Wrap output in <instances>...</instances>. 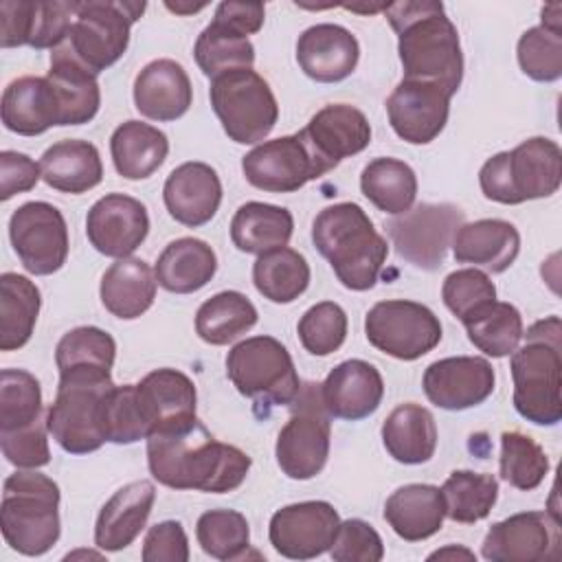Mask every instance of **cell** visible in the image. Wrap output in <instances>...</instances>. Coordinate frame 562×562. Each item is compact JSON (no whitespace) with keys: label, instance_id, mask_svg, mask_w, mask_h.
Here are the masks:
<instances>
[{"label":"cell","instance_id":"obj_17","mask_svg":"<svg viewBox=\"0 0 562 562\" xmlns=\"http://www.w3.org/2000/svg\"><path fill=\"white\" fill-rule=\"evenodd\" d=\"M560 553V522L547 512H520L494 522L481 555L492 562H544Z\"/></svg>","mask_w":562,"mask_h":562},{"label":"cell","instance_id":"obj_56","mask_svg":"<svg viewBox=\"0 0 562 562\" xmlns=\"http://www.w3.org/2000/svg\"><path fill=\"white\" fill-rule=\"evenodd\" d=\"M143 562H187L189 540L178 520H162L149 527L143 540Z\"/></svg>","mask_w":562,"mask_h":562},{"label":"cell","instance_id":"obj_30","mask_svg":"<svg viewBox=\"0 0 562 562\" xmlns=\"http://www.w3.org/2000/svg\"><path fill=\"white\" fill-rule=\"evenodd\" d=\"M452 255L459 263H474L487 272H505L520 252V235L512 222H463L452 237Z\"/></svg>","mask_w":562,"mask_h":562},{"label":"cell","instance_id":"obj_34","mask_svg":"<svg viewBox=\"0 0 562 562\" xmlns=\"http://www.w3.org/2000/svg\"><path fill=\"white\" fill-rule=\"evenodd\" d=\"M217 270L215 250L195 237H180L165 246L156 261V281L173 294H191L204 288Z\"/></svg>","mask_w":562,"mask_h":562},{"label":"cell","instance_id":"obj_29","mask_svg":"<svg viewBox=\"0 0 562 562\" xmlns=\"http://www.w3.org/2000/svg\"><path fill=\"white\" fill-rule=\"evenodd\" d=\"M2 123L20 136L44 134L61 125V108L53 83L46 77H18L2 92Z\"/></svg>","mask_w":562,"mask_h":562},{"label":"cell","instance_id":"obj_55","mask_svg":"<svg viewBox=\"0 0 562 562\" xmlns=\"http://www.w3.org/2000/svg\"><path fill=\"white\" fill-rule=\"evenodd\" d=\"M46 422H35L26 428L0 432V446L4 459L22 470H35L50 461L48 439H46Z\"/></svg>","mask_w":562,"mask_h":562},{"label":"cell","instance_id":"obj_27","mask_svg":"<svg viewBox=\"0 0 562 562\" xmlns=\"http://www.w3.org/2000/svg\"><path fill=\"white\" fill-rule=\"evenodd\" d=\"M191 101V79L173 59H154L134 79V105L151 121H176L187 114Z\"/></svg>","mask_w":562,"mask_h":562},{"label":"cell","instance_id":"obj_5","mask_svg":"<svg viewBox=\"0 0 562 562\" xmlns=\"http://www.w3.org/2000/svg\"><path fill=\"white\" fill-rule=\"evenodd\" d=\"M2 536L22 555H44L59 540V487L40 472L22 470L4 479L0 505Z\"/></svg>","mask_w":562,"mask_h":562},{"label":"cell","instance_id":"obj_50","mask_svg":"<svg viewBox=\"0 0 562 562\" xmlns=\"http://www.w3.org/2000/svg\"><path fill=\"white\" fill-rule=\"evenodd\" d=\"M520 70L533 81H555L562 77V29L531 26L518 40Z\"/></svg>","mask_w":562,"mask_h":562},{"label":"cell","instance_id":"obj_25","mask_svg":"<svg viewBox=\"0 0 562 562\" xmlns=\"http://www.w3.org/2000/svg\"><path fill=\"white\" fill-rule=\"evenodd\" d=\"M162 200L176 222L189 228H198L211 222L220 209V176L206 162H182L167 176L162 187Z\"/></svg>","mask_w":562,"mask_h":562},{"label":"cell","instance_id":"obj_28","mask_svg":"<svg viewBox=\"0 0 562 562\" xmlns=\"http://www.w3.org/2000/svg\"><path fill=\"white\" fill-rule=\"evenodd\" d=\"M156 501L151 481H132L119 487L101 507L94 525V544L103 551L130 547L143 531Z\"/></svg>","mask_w":562,"mask_h":562},{"label":"cell","instance_id":"obj_2","mask_svg":"<svg viewBox=\"0 0 562 562\" xmlns=\"http://www.w3.org/2000/svg\"><path fill=\"white\" fill-rule=\"evenodd\" d=\"M397 33L404 79L437 83L454 94L463 79L459 31L437 0H404L384 7Z\"/></svg>","mask_w":562,"mask_h":562},{"label":"cell","instance_id":"obj_45","mask_svg":"<svg viewBox=\"0 0 562 562\" xmlns=\"http://www.w3.org/2000/svg\"><path fill=\"white\" fill-rule=\"evenodd\" d=\"M193 55L200 70L211 79L228 70L252 68L255 64V46L248 35L217 18L198 35Z\"/></svg>","mask_w":562,"mask_h":562},{"label":"cell","instance_id":"obj_4","mask_svg":"<svg viewBox=\"0 0 562 562\" xmlns=\"http://www.w3.org/2000/svg\"><path fill=\"white\" fill-rule=\"evenodd\" d=\"M525 345L509 360L514 408L536 426H555L562 419V323L558 316L533 323Z\"/></svg>","mask_w":562,"mask_h":562},{"label":"cell","instance_id":"obj_51","mask_svg":"<svg viewBox=\"0 0 562 562\" xmlns=\"http://www.w3.org/2000/svg\"><path fill=\"white\" fill-rule=\"evenodd\" d=\"M101 428L105 441L110 443H134L149 437L136 404V384H114L103 395Z\"/></svg>","mask_w":562,"mask_h":562},{"label":"cell","instance_id":"obj_58","mask_svg":"<svg viewBox=\"0 0 562 562\" xmlns=\"http://www.w3.org/2000/svg\"><path fill=\"white\" fill-rule=\"evenodd\" d=\"M263 15L266 9L261 2H220L213 18L235 26L246 35H252L263 26Z\"/></svg>","mask_w":562,"mask_h":562},{"label":"cell","instance_id":"obj_52","mask_svg":"<svg viewBox=\"0 0 562 562\" xmlns=\"http://www.w3.org/2000/svg\"><path fill=\"white\" fill-rule=\"evenodd\" d=\"M299 340L312 356H329L347 338V314L334 301L312 305L296 325Z\"/></svg>","mask_w":562,"mask_h":562},{"label":"cell","instance_id":"obj_20","mask_svg":"<svg viewBox=\"0 0 562 562\" xmlns=\"http://www.w3.org/2000/svg\"><path fill=\"white\" fill-rule=\"evenodd\" d=\"M149 233V215L143 202L125 193H108L97 200L86 217V235L92 248L105 257H130Z\"/></svg>","mask_w":562,"mask_h":562},{"label":"cell","instance_id":"obj_13","mask_svg":"<svg viewBox=\"0 0 562 562\" xmlns=\"http://www.w3.org/2000/svg\"><path fill=\"white\" fill-rule=\"evenodd\" d=\"M461 224L463 211L459 206L424 202L386 222V233L402 259L422 270H437Z\"/></svg>","mask_w":562,"mask_h":562},{"label":"cell","instance_id":"obj_19","mask_svg":"<svg viewBox=\"0 0 562 562\" xmlns=\"http://www.w3.org/2000/svg\"><path fill=\"white\" fill-rule=\"evenodd\" d=\"M195 402V384L178 369H156L136 384V404L149 435L193 428Z\"/></svg>","mask_w":562,"mask_h":562},{"label":"cell","instance_id":"obj_57","mask_svg":"<svg viewBox=\"0 0 562 562\" xmlns=\"http://www.w3.org/2000/svg\"><path fill=\"white\" fill-rule=\"evenodd\" d=\"M42 178L40 165L20 151L4 149L0 154V200L31 191Z\"/></svg>","mask_w":562,"mask_h":562},{"label":"cell","instance_id":"obj_42","mask_svg":"<svg viewBox=\"0 0 562 562\" xmlns=\"http://www.w3.org/2000/svg\"><path fill=\"white\" fill-rule=\"evenodd\" d=\"M257 323V307L248 296L224 290L206 299L195 314V331L209 345H228L250 331Z\"/></svg>","mask_w":562,"mask_h":562},{"label":"cell","instance_id":"obj_10","mask_svg":"<svg viewBox=\"0 0 562 562\" xmlns=\"http://www.w3.org/2000/svg\"><path fill=\"white\" fill-rule=\"evenodd\" d=\"M292 415L279 430L274 454L281 472L296 481L321 474L329 457V413L323 404L321 384L307 382L294 397Z\"/></svg>","mask_w":562,"mask_h":562},{"label":"cell","instance_id":"obj_24","mask_svg":"<svg viewBox=\"0 0 562 562\" xmlns=\"http://www.w3.org/2000/svg\"><path fill=\"white\" fill-rule=\"evenodd\" d=\"M360 57L358 40L340 24H314L299 35L296 61L301 70L318 83L347 79Z\"/></svg>","mask_w":562,"mask_h":562},{"label":"cell","instance_id":"obj_32","mask_svg":"<svg viewBox=\"0 0 562 562\" xmlns=\"http://www.w3.org/2000/svg\"><path fill=\"white\" fill-rule=\"evenodd\" d=\"M446 518L439 487L408 483L397 487L384 505V520L406 542H419L435 536Z\"/></svg>","mask_w":562,"mask_h":562},{"label":"cell","instance_id":"obj_3","mask_svg":"<svg viewBox=\"0 0 562 562\" xmlns=\"http://www.w3.org/2000/svg\"><path fill=\"white\" fill-rule=\"evenodd\" d=\"M312 241L329 261L338 281L356 292L371 290L386 261V239L353 202L325 206L312 224Z\"/></svg>","mask_w":562,"mask_h":562},{"label":"cell","instance_id":"obj_1","mask_svg":"<svg viewBox=\"0 0 562 562\" xmlns=\"http://www.w3.org/2000/svg\"><path fill=\"white\" fill-rule=\"evenodd\" d=\"M250 463L244 450L217 441L200 422L182 432H154L147 437L149 472L171 490L233 492L244 483Z\"/></svg>","mask_w":562,"mask_h":562},{"label":"cell","instance_id":"obj_38","mask_svg":"<svg viewBox=\"0 0 562 562\" xmlns=\"http://www.w3.org/2000/svg\"><path fill=\"white\" fill-rule=\"evenodd\" d=\"M114 356V338L108 331L92 325L66 331L55 349L59 378H112Z\"/></svg>","mask_w":562,"mask_h":562},{"label":"cell","instance_id":"obj_18","mask_svg":"<svg viewBox=\"0 0 562 562\" xmlns=\"http://www.w3.org/2000/svg\"><path fill=\"white\" fill-rule=\"evenodd\" d=\"M452 94L437 83L402 79L386 99V114L393 132L411 143L435 140L448 123Z\"/></svg>","mask_w":562,"mask_h":562},{"label":"cell","instance_id":"obj_16","mask_svg":"<svg viewBox=\"0 0 562 562\" xmlns=\"http://www.w3.org/2000/svg\"><path fill=\"white\" fill-rule=\"evenodd\" d=\"M340 516L327 501H303L277 509L268 538L274 551L290 560H312L331 549Z\"/></svg>","mask_w":562,"mask_h":562},{"label":"cell","instance_id":"obj_47","mask_svg":"<svg viewBox=\"0 0 562 562\" xmlns=\"http://www.w3.org/2000/svg\"><path fill=\"white\" fill-rule=\"evenodd\" d=\"M195 538L202 551L215 560H237L250 547V527L235 509H211L198 518Z\"/></svg>","mask_w":562,"mask_h":562},{"label":"cell","instance_id":"obj_43","mask_svg":"<svg viewBox=\"0 0 562 562\" xmlns=\"http://www.w3.org/2000/svg\"><path fill=\"white\" fill-rule=\"evenodd\" d=\"M252 283L257 292L272 303H292L310 285V263L288 246L268 250L252 266Z\"/></svg>","mask_w":562,"mask_h":562},{"label":"cell","instance_id":"obj_41","mask_svg":"<svg viewBox=\"0 0 562 562\" xmlns=\"http://www.w3.org/2000/svg\"><path fill=\"white\" fill-rule=\"evenodd\" d=\"M364 198L389 215L406 213L417 198V176L404 160L373 158L360 173Z\"/></svg>","mask_w":562,"mask_h":562},{"label":"cell","instance_id":"obj_36","mask_svg":"<svg viewBox=\"0 0 562 562\" xmlns=\"http://www.w3.org/2000/svg\"><path fill=\"white\" fill-rule=\"evenodd\" d=\"M110 154L119 176L127 180H145L165 162L169 140L158 127L132 119L112 132Z\"/></svg>","mask_w":562,"mask_h":562},{"label":"cell","instance_id":"obj_31","mask_svg":"<svg viewBox=\"0 0 562 562\" xmlns=\"http://www.w3.org/2000/svg\"><path fill=\"white\" fill-rule=\"evenodd\" d=\"M156 272L138 257L116 259L101 277L99 294L103 307L123 321L145 314L156 299Z\"/></svg>","mask_w":562,"mask_h":562},{"label":"cell","instance_id":"obj_15","mask_svg":"<svg viewBox=\"0 0 562 562\" xmlns=\"http://www.w3.org/2000/svg\"><path fill=\"white\" fill-rule=\"evenodd\" d=\"M241 171L255 189L268 193H292L327 173L301 132L257 145L241 158Z\"/></svg>","mask_w":562,"mask_h":562},{"label":"cell","instance_id":"obj_48","mask_svg":"<svg viewBox=\"0 0 562 562\" xmlns=\"http://www.w3.org/2000/svg\"><path fill=\"white\" fill-rule=\"evenodd\" d=\"M498 470L501 479L512 487L529 492L544 481L549 472V459L542 446L536 443L529 435L509 430L501 435Z\"/></svg>","mask_w":562,"mask_h":562},{"label":"cell","instance_id":"obj_39","mask_svg":"<svg viewBox=\"0 0 562 562\" xmlns=\"http://www.w3.org/2000/svg\"><path fill=\"white\" fill-rule=\"evenodd\" d=\"M294 231V217L288 209L266 202L241 204L231 222V239L237 250L263 255L288 246Z\"/></svg>","mask_w":562,"mask_h":562},{"label":"cell","instance_id":"obj_14","mask_svg":"<svg viewBox=\"0 0 562 562\" xmlns=\"http://www.w3.org/2000/svg\"><path fill=\"white\" fill-rule=\"evenodd\" d=\"M9 239L24 270L35 277L57 272L68 257V228L48 202H26L9 220Z\"/></svg>","mask_w":562,"mask_h":562},{"label":"cell","instance_id":"obj_8","mask_svg":"<svg viewBox=\"0 0 562 562\" xmlns=\"http://www.w3.org/2000/svg\"><path fill=\"white\" fill-rule=\"evenodd\" d=\"M226 373L244 397L263 406H290L301 389L290 351L272 336L237 342L226 356Z\"/></svg>","mask_w":562,"mask_h":562},{"label":"cell","instance_id":"obj_59","mask_svg":"<svg viewBox=\"0 0 562 562\" xmlns=\"http://www.w3.org/2000/svg\"><path fill=\"white\" fill-rule=\"evenodd\" d=\"M430 560H446V558H465V560H474V553L472 551H468V549H463V547H446V549H439V551H435V553H430L428 555Z\"/></svg>","mask_w":562,"mask_h":562},{"label":"cell","instance_id":"obj_33","mask_svg":"<svg viewBox=\"0 0 562 562\" xmlns=\"http://www.w3.org/2000/svg\"><path fill=\"white\" fill-rule=\"evenodd\" d=\"M42 180L61 193H86L103 180V162L99 149L79 138L53 143L40 160Z\"/></svg>","mask_w":562,"mask_h":562},{"label":"cell","instance_id":"obj_46","mask_svg":"<svg viewBox=\"0 0 562 562\" xmlns=\"http://www.w3.org/2000/svg\"><path fill=\"white\" fill-rule=\"evenodd\" d=\"M439 492L443 498L446 516L454 522L472 525L492 512L498 498V481L485 472L454 470L443 481Z\"/></svg>","mask_w":562,"mask_h":562},{"label":"cell","instance_id":"obj_54","mask_svg":"<svg viewBox=\"0 0 562 562\" xmlns=\"http://www.w3.org/2000/svg\"><path fill=\"white\" fill-rule=\"evenodd\" d=\"M329 555L336 562H380L384 558V544L369 522L349 518L338 525Z\"/></svg>","mask_w":562,"mask_h":562},{"label":"cell","instance_id":"obj_9","mask_svg":"<svg viewBox=\"0 0 562 562\" xmlns=\"http://www.w3.org/2000/svg\"><path fill=\"white\" fill-rule=\"evenodd\" d=\"M209 97L226 136L239 145L263 140L277 125V99L268 81L252 68H237L213 77Z\"/></svg>","mask_w":562,"mask_h":562},{"label":"cell","instance_id":"obj_49","mask_svg":"<svg viewBox=\"0 0 562 562\" xmlns=\"http://www.w3.org/2000/svg\"><path fill=\"white\" fill-rule=\"evenodd\" d=\"M42 389L33 373L24 369H2L0 373V432L26 428L40 422Z\"/></svg>","mask_w":562,"mask_h":562},{"label":"cell","instance_id":"obj_40","mask_svg":"<svg viewBox=\"0 0 562 562\" xmlns=\"http://www.w3.org/2000/svg\"><path fill=\"white\" fill-rule=\"evenodd\" d=\"M42 296L37 285L18 272L0 277V349L24 347L35 329Z\"/></svg>","mask_w":562,"mask_h":562},{"label":"cell","instance_id":"obj_35","mask_svg":"<svg viewBox=\"0 0 562 562\" xmlns=\"http://www.w3.org/2000/svg\"><path fill=\"white\" fill-rule=\"evenodd\" d=\"M46 79L53 83L59 108L61 125H81L97 116L101 105V90L97 75L72 59L64 48H53L50 70Z\"/></svg>","mask_w":562,"mask_h":562},{"label":"cell","instance_id":"obj_26","mask_svg":"<svg viewBox=\"0 0 562 562\" xmlns=\"http://www.w3.org/2000/svg\"><path fill=\"white\" fill-rule=\"evenodd\" d=\"M321 395L331 417L358 422L378 411L384 397V380L371 362L353 358L327 373Z\"/></svg>","mask_w":562,"mask_h":562},{"label":"cell","instance_id":"obj_37","mask_svg":"<svg viewBox=\"0 0 562 562\" xmlns=\"http://www.w3.org/2000/svg\"><path fill=\"white\" fill-rule=\"evenodd\" d=\"M386 452L406 465H419L432 459L437 450V424L428 408L402 404L391 411L382 424Z\"/></svg>","mask_w":562,"mask_h":562},{"label":"cell","instance_id":"obj_23","mask_svg":"<svg viewBox=\"0 0 562 562\" xmlns=\"http://www.w3.org/2000/svg\"><path fill=\"white\" fill-rule=\"evenodd\" d=\"M301 136L325 171H331L342 158L356 156L369 147L371 125L358 108L331 103L321 108L310 119V123L301 130Z\"/></svg>","mask_w":562,"mask_h":562},{"label":"cell","instance_id":"obj_12","mask_svg":"<svg viewBox=\"0 0 562 562\" xmlns=\"http://www.w3.org/2000/svg\"><path fill=\"white\" fill-rule=\"evenodd\" d=\"M367 340L397 360H417L441 340V323L422 303L391 299L375 303L364 316Z\"/></svg>","mask_w":562,"mask_h":562},{"label":"cell","instance_id":"obj_44","mask_svg":"<svg viewBox=\"0 0 562 562\" xmlns=\"http://www.w3.org/2000/svg\"><path fill=\"white\" fill-rule=\"evenodd\" d=\"M470 342L492 358L512 356L522 338V316L512 303L492 301L468 314L463 321Z\"/></svg>","mask_w":562,"mask_h":562},{"label":"cell","instance_id":"obj_11","mask_svg":"<svg viewBox=\"0 0 562 562\" xmlns=\"http://www.w3.org/2000/svg\"><path fill=\"white\" fill-rule=\"evenodd\" d=\"M112 386V378H59L55 402L46 413V428L59 448L70 454H88L105 443L101 404Z\"/></svg>","mask_w":562,"mask_h":562},{"label":"cell","instance_id":"obj_53","mask_svg":"<svg viewBox=\"0 0 562 562\" xmlns=\"http://www.w3.org/2000/svg\"><path fill=\"white\" fill-rule=\"evenodd\" d=\"M441 299L446 307L459 321H463L481 305L496 301V285L485 272L476 268H461L446 277L441 285Z\"/></svg>","mask_w":562,"mask_h":562},{"label":"cell","instance_id":"obj_7","mask_svg":"<svg viewBox=\"0 0 562 562\" xmlns=\"http://www.w3.org/2000/svg\"><path fill=\"white\" fill-rule=\"evenodd\" d=\"M143 11L145 2H75L70 29L59 48L92 75H99L123 57L130 44V29Z\"/></svg>","mask_w":562,"mask_h":562},{"label":"cell","instance_id":"obj_6","mask_svg":"<svg viewBox=\"0 0 562 562\" xmlns=\"http://www.w3.org/2000/svg\"><path fill=\"white\" fill-rule=\"evenodd\" d=\"M562 182V149L547 136H533L512 151L487 158L479 171V184L487 200L522 204L549 198Z\"/></svg>","mask_w":562,"mask_h":562},{"label":"cell","instance_id":"obj_22","mask_svg":"<svg viewBox=\"0 0 562 562\" xmlns=\"http://www.w3.org/2000/svg\"><path fill=\"white\" fill-rule=\"evenodd\" d=\"M75 2H0L2 48H57L70 29Z\"/></svg>","mask_w":562,"mask_h":562},{"label":"cell","instance_id":"obj_21","mask_svg":"<svg viewBox=\"0 0 562 562\" xmlns=\"http://www.w3.org/2000/svg\"><path fill=\"white\" fill-rule=\"evenodd\" d=\"M494 369L479 356L441 358L424 371L426 397L443 411H465L483 404L494 393Z\"/></svg>","mask_w":562,"mask_h":562}]
</instances>
